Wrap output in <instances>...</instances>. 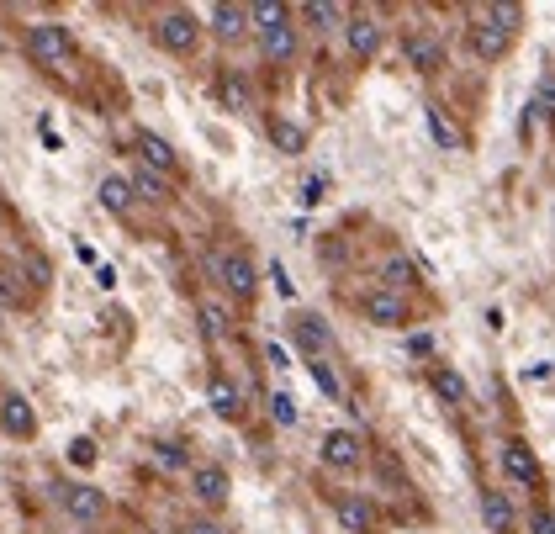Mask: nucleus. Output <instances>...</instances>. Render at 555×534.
Instances as JSON below:
<instances>
[{
    "label": "nucleus",
    "mask_w": 555,
    "mask_h": 534,
    "mask_svg": "<svg viewBox=\"0 0 555 534\" xmlns=\"http://www.w3.org/2000/svg\"><path fill=\"white\" fill-rule=\"evenodd\" d=\"M69 27H59V22H32L27 27V59L37 64V69H64V59H69Z\"/></svg>",
    "instance_id": "1"
},
{
    "label": "nucleus",
    "mask_w": 555,
    "mask_h": 534,
    "mask_svg": "<svg viewBox=\"0 0 555 534\" xmlns=\"http://www.w3.org/2000/svg\"><path fill=\"white\" fill-rule=\"evenodd\" d=\"M212 275H217V281H222V286L233 291V297H244V302H249L254 291H259L254 260H249L244 249H222V254H212Z\"/></svg>",
    "instance_id": "2"
},
{
    "label": "nucleus",
    "mask_w": 555,
    "mask_h": 534,
    "mask_svg": "<svg viewBox=\"0 0 555 534\" xmlns=\"http://www.w3.org/2000/svg\"><path fill=\"white\" fill-rule=\"evenodd\" d=\"M154 38H159V48H170V53H191L196 38H201V27H196L191 11H164L159 27H154Z\"/></svg>",
    "instance_id": "3"
},
{
    "label": "nucleus",
    "mask_w": 555,
    "mask_h": 534,
    "mask_svg": "<svg viewBox=\"0 0 555 534\" xmlns=\"http://www.w3.org/2000/svg\"><path fill=\"white\" fill-rule=\"evenodd\" d=\"M59 503H64V513H69L74 524H96L101 513H106V492L74 482V487H59Z\"/></svg>",
    "instance_id": "4"
},
{
    "label": "nucleus",
    "mask_w": 555,
    "mask_h": 534,
    "mask_svg": "<svg viewBox=\"0 0 555 534\" xmlns=\"http://www.w3.org/2000/svg\"><path fill=\"white\" fill-rule=\"evenodd\" d=\"M497 460H503L508 482H518V487H540V460H534V450L524 445V439H508Z\"/></svg>",
    "instance_id": "5"
},
{
    "label": "nucleus",
    "mask_w": 555,
    "mask_h": 534,
    "mask_svg": "<svg viewBox=\"0 0 555 534\" xmlns=\"http://www.w3.org/2000/svg\"><path fill=\"white\" fill-rule=\"evenodd\" d=\"M291 339H296V349H307L312 360H318L323 349H333V334H328V323L318 318V312H296V318H291Z\"/></svg>",
    "instance_id": "6"
},
{
    "label": "nucleus",
    "mask_w": 555,
    "mask_h": 534,
    "mask_svg": "<svg viewBox=\"0 0 555 534\" xmlns=\"http://www.w3.org/2000/svg\"><path fill=\"white\" fill-rule=\"evenodd\" d=\"M191 492L207 508H222V503H228V492H233V482H228V471H222V466H196L191 471Z\"/></svg>",
    "instance_id": "7"
},
{
    "label": "nucleus",
    "mask_w": 555,
    "mask_h": 534,
    "mask_svg": "<svg viewBox=\"0 0 555 534\" xmlns=\"http://www.w3.org/2000/svg\"><path fill=\"white\" fill-rule=\"evenodd\" d=\"M508 43H513V32H503V27L492 22V16H481V22L471 27V53H476V59H487V64L503 59Z\"/></svg>",
    "instance_id": "8"
},
{
    "label": "nucleus",
    "mask_w": 555,
    "mask_h": 534,
    "mask_svg": "<svg viewBox=\"0 0 555 534\" xmlns=\"http://www.w3.org/2000/svg\"><path fill=\"white\" fill-rule=\"evenodd\" d=\"M323 466L328 471H355L360 466V439L349 434V429H333L323 439Z\"/></svg>",
    "instance_id": "9"
},
{
    "label": "nucleus",
    "mask_w": 555,
    "mask_h": 534,
    "mask_svg": "<svg viewBox=\"0 0 555 534\" xmlns=\"http://www.w3.org/2000/svg\"><path fill=\"white\" fill-rule=\"evenodd\" d=\"M365 318L376 328H402L407 323V302L397 297V291H370V297H365Z\"/></svg>",
    "instance_id": "10"
},
{
    "label": "nucleus",
    "mask_w": 555,
    "mask_h": 534,
    "mask_svg": "<svg viewBox=\"0 0 555 534\" xmlns=\"http://www.w3.org/2000/svg\"><path fill=\"white\" fill-rule=\"evenodd\" d=\"M333 519L349 534H376V508H370L365 497H339V503H333Z\"/></svg>",
    "instance_id": "11"
},
{
    "label": "nucleus",
    "mask_w": 555,
    "mask_h": 534,
    "mask_svg": "<svg viewBox=\"0 0 555 534\" xmlns=\"http://www.w3.org/2000/svg\"><path fill=\"white\" fill-rule=\"evenodd\" d=\"M138 159L148 164V170H159V175H175L180 170V154L159 133H138Z\"/></svg>",
    "instance_id": "12"
},
{
    "label": "nucleus",
    "mask_w": 555,
    "mask_h": 534,
    "mask_svg": "<svg viewBox=\"0 0 555 534\" xmlns=\"http://www.w3.org/2000/svg\"><path fill=\"white\" fill-rule=\"evenodd\" d=\"M344 38H349V53H355V59H376V53H381V22L355 16V22L344 27Z\"/></svg>",
    "instance_id": "13"
},
{
    "label": "nucleus",
    "mask_w": 555,
    "mask_h": 534,
    "mask_svg": "<svg viewBox=\"0 0 555 534\" xmlns=\"http://www.w3.org/2000/svg\"><path fill=\"white\" fill-rule=\"evenodd\" d=\"M481 524H487L492 534H513L518 513L508 503V492H481Z\"/></svg>",
    "instance_id": "14"
},
{
    "label": "nucleus",
    "mask_w": 555,
    "mask_h": 534,
    "mask_svg": "<svg viewBox=\"0 0 555 534\" xmlns=\"http://www.w3.org/2000/svg\"><path fill=\"white\" fill-rule=\"evenodd\" d=\"M407 64H413L418 75H434V69L444 64L439 38H429V32H413V38H407Z\"/></svg>",
    "instance_id": "15"
},
{
    "label": "nucleus",
    "mask_w": 555,
    "mask_h": 534,
    "mask_svg": "<svg viewBox=\"0 0 555 534\" xmlns=\"http://www.w3.org/2000/svg\"><path fill=\"white\" fill-rule=\"evenodd\" d=\"M254 22H249V6H212V32L222 43H238L249 32Z\"/></svg>",
    "instance_id": "16"
},
{
    "label": "nucleus",
    "mask_w": 555,
    "mask_h": 534,
    "mask_svg": "<svg viewBox=\"0 0 555 534\" xmlns=\"http://www.w3.org/2000/svg\"><path fill=\"white\" fill-rule=\"evenodd\" d=\"M259 48H265V59L270 64H291L296 59V27H270V32H259Z\"/></svg>",
    "instance_id": "17"
},
{
    "label": "nucleus",
    "mask_w": 555,
    "mask_h": 534,
    "mask_svg": "<svg viewBox=\"0 0 555 534\" xmlns=\"http://www.w3.org/2000/svg\"><path fill=\"white\" fill-rule=\"evenodd\" d=\"M0 423H6V434H32L37 429V418H32V408H27V397H16V392H6V402H0Z\"/></svg>",
    "instance_id": "18"
},
{
    "label": "nucleus",
    "mask_w": 555,
    "mask_h": 534,
    "mask_svg": "<svg viewBox=\"0 0 555 534\" xmlns=\"http://www.w3.org/2000/svg\"><path fill=\"white\" fill-rule=\"evenodd\" d=\"M429 381H434L439 402H450V408H466V376H460V371H450V365H434Z\"/></svg>",
    "instance_id": "19"
},
{
    "label": "nucleus",
    "mask_w": 555,
    "mask_h": 534,
    "mask_svg": "<svg viewBox=\"0 0 555 534\" xmlns=\"http://www.w3.org/2000/svg\"><path fill=\"white\" fill-rule=\"evenodd\" d=\"M96 196H101V207H106V212L127 217V207H133V196H138V191H133V180H122V175H106Z\"/></svg>",
    "instance_id": "20"
},
{
    "label": "nucleus",
    "mask_w": 555,
    "mask_h": 534,
    "mask_svg": "<svg viewBox=\"0 0 555 534\" xmlns=\"http://www.w3.org/2000/svg\"><path fill=\"white\" fill-rule=\"evenodd\" d=\"M133 191H138V196H148V201H170L175 180H170V175H159V170H148V164L138 159V170H133Z\"/></svg>",
    "instance_id": "21"
},
{
    "label": "nucleus",
    "mask_w": 555,
    "mask_h": 534,
    "mask_svg": "<svg viewBox=\"0 0 555 534\" xmlns=\"http://www.w3.org/2000/svg\"><path fill=\"white\" fill-rule=\"evenodd\" d=\"M413 281H418V270H413V260H407V254H392V260L381 265V291H397V297H402V291L413 286Z\"/></svg>",
    "instance_id": "22"
},
{
    "label": "nucleus",
    "mask_w": 555,
    "mask_h": 534,
    "mask_svg": "<svg viewBox=\"0 0 555 534\" xmlns=\"http://www.w3.org/2000/svg\"><path fill=\"white\" fill-rule=\"evenodd\" d=\"M207 402H212V413H217V418H238V386H233L228 376H212Z\"/></svg>",
    "instance_id": "23"
},
{
    "label": "nucleus",
    "mask_w": 555,
    "mask_h": 534,
    "mask_svg": "<svg viewBox=\"0 0 555 534\" xmlns=\"http://www.w3.org/2000/svg\"><path fill=\"white\" fill-rule=\"evenodd\" d=\"M270 143H275V149H281V154H302V149H307V133H302V127H296V122L275 117V122H270Z\"/></svg>",
    "instance_id": "24"
},
{
    "label": "nucleus",
    "mask_w": 555,
    "mask_h": 534,
    "mask_svg": "<svg viewBox=\"0 0 555 534\" xmlns=\"http://www.w3.org/2000/svg\"><path fill=\"white\" fill-rule=\"evenodd\" d=\"M423 122H429V133H434L439 149H460V127L444 117V106H429V112H423Z\"/></svg>",
    "instance_id": "25"
},
{
    "label": "nucleus",
    "mask_w": 555,
    "mask_h": 534,
    "mask_svg": "<svg viewBox=\"0 0 555 534\" xmlns=\"http://www.w3.org/2000/svg\"><path fill=\"white\" fill-rule=\"evenodd\" d=\"M249 22H254L259 32H270V27H286L291 11L281 6V0H254V6H249Z\"/></svg>",
    "instance_id": "26"
},
{
    "label": "nucleus",
    "mask_w": 555,
    "mask_h": 534,
    "mask_svg": "<svg viewBox=\"0 0 555 534\" xmlns=\"http://www.w3.org/2000/svg\"><path fill=\"white\" fill-rule=\"evenodd\" d=\"M222 106L228 112H249V85H244V75H222Z\"/></svg>",
    "instance_id": "27"
},
{
    "label": "nucleus",
    "mask_w": 555,
    "mask_h": 534,
    "mask_svg": "<svg viewBox=\"0 0 555 534\" xmlns=\"http://www.w3.org/2000/svg\"><path fill=\"white\" fill-rule=\"evenodd\" d=\"M228 312H222L217 302H201V328H207V339H222V334H228Z\"/></svg>",
    "instance_id": "28"
},
{
    "label": "nucleus",
    "mask_w": 555,
    "mask_h": 534,
    "mask_svg": "<svg viewBox=\"0 0 555 534\" xmlns=\"http://www.w3.org/2000/svg\"><path fill=\"white\" fill-rule=\"evenodd\" d=\"M270 418L281 423V429H291V423H296V402H291L286 392H275V397H270Z\"/></svg>",
    "instance_id": "29"
},
{
    "label": "nucleus",
    "mask_w": 555,
    "mask_h": 534,
    "mask_svg": "<svg viewBox=\"0 0 555 534\" xmlns=\"http://www.w3.org/2000/svg\"><path fill=\"white\" fill-rule=\"evenodd\" d=\"M307 371H312V381H318V386H323V392H328V397H344V386H339V376H333V371H328V365H323V360H312V365H307Z\"/></svg>",
    "instance_id": "30"
},
{
    "label": "nucleus",
    "mask_w": 555,
    "mask_h": 534,
    "mask_svg": "<svg viewBox=\"0 0 555 534\" xmlns=\"http://www.w3.org/2000/svg\"><path fill=\"white\" fill-rule=\"evenodd\" d=\"M307 22L333 27V22H339V6H328V0H312V6H307Z\"/></svg>",
    "instance_id": "31"
},
{
    "label": "nucleus",
    "mask_w": 555,
    "mask_h": 534,
    "mask_svg": "<svg viewBox=\"0 0 555 534\" xmlns=\"http://www.w3.org/2000/svg\"><path fill=\"white\" fill-rule=\"evenodd\" d=\"M481 16H492V22L503 27V32H513V27H518V6H487Z\"/></svg>",
    "instance_id": "32"
},
{
    "label": "nucleus",
    "mask_w": 555,
    "mask_h": 534,
    "mask_svg": "<svg viewBox=\"0 0 555 534\" xmlns=\"http://www.w3.org/2000/svg\"><path fill=\"white\" fill-rule=\"evenodd\" d=\"M529 534H555V513L550 508H534L529 513Z\"/></svg>",
    "instance_id": "33"
},
{
    "label": "nucleus",
    "mask_w": 555,
    "mask_h": 534,
    "mask_svg": "<svg viewBox=\"0 0 555 534\" xmlns=\"http://www.w3.org/2000/svg\"><path fill=\"white\" fill-rule=\"evenodd\" d=\"M69 460H74V466H90V460H96V445H90V439H74Z\"/></svg>",
    "instance_id": "34"
},
{
    "label": "nucleus",
    "mask_w": 555,
    "mask_h": 534,
    "mask_svg": "<svg viewBox=\"0 0 555 534\" xmlns=\"http://www.w3.org/2000/svg\"><path fill=\"white\" fill-rule=\"evenodd\" d=\"M27 270H32V281H48V260H43V254H32Z\"/></svg>",
    "instance_id": "35"
},
{
    "label": "nucleus",
    "mask_w": 555,
    "mask_h": 534,
    "mask_svg": "<svg viewBox=\"0 0 555 534\" xmlns=\"http://www.w3.org/2000/svg\"><path fill=\"white\" fill-rule=\"evenodd\" d=\"M302 201H307V207H312V201H323V180H307V186H302Z\"/></svg>",
    "instance_id": "36"
},
{
    "label": "nucleus",
    "mask_w": 555,
    "mask_h": 534,
    "mask_svg": "<svg viewBox=\"0 0 555 534\" xmlns=\"http://www.w3.org/2000/svg\"><path fill=\"white\" fill-rule=\"evenodd\" d=\"M16 302V286H11V275H0V307H11Z\"/></svg>",
    "instance_id": "37"
},
{
    "label": "nucleus",
    "mask_w": 555,
    "mask_h": 534,
    "mask_svg": "<svg viewBox=\"0 0 555 534\" xmlns=\"http://www.w3.org/2000/svg\"><path fill=\"white\" fill-rule=\"evenodd\" d=\"M540 112H545V117H555V85H545V90H540Z\"/></svg>",
    "instance_id": "38"
},
{
    "label": "nucleus",
    "mask_w": 555,
    "mask_h": 534,
    "mask_svg": "<svg viewBox=\"0 0 555 534\" xmlns=\"http://www.w3.org/2000/svg\"><path fill=\"white\" fill-rule=\"evenodd\" d=\"M407 349H413V355H429L434 339H429V334H413V344H407Z\"/></svg>",
    "instance_id": "39"
},
{
    "label": "nucleus",
    "mask_w": 555,
    "mask_h": 534,
    "mask_svg": "<svg viewBox=\"0 0 555 534\" xmlns=\"http://www.w3.org/2000/svg\"><path fill=\"white\" fill-rule=\"evenodd\" d=\"M185 534H222L217 524H207V519H201V524H185Z\"/></svg>",
    "instance_id": "40"
}]
</instances>
